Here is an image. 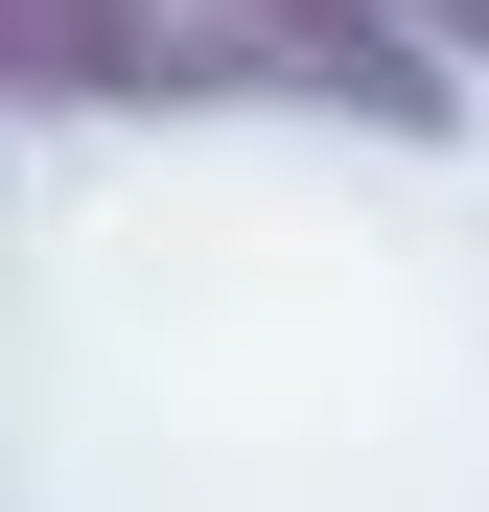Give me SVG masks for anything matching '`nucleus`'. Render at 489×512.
I'll return each instance as SVG.
<instances>
[{
    "label": "nucleus",
    "mask_w": 489,
    "mask_h": 512,
    "mask_svg": "<svg viewBox=\"0 0 489 512\" xmlns=\"http://www.w3.org/2000/svg\"><path fill=\"white\" fill-rule=\"evenodd\" d=\"M210 94H303L233 0H0V117H210Z\"/></svg>",
    "instance_id": "1"
},
{
    "label": "nucleus",
    "mask_w": 489,
    "mask_h": 512,
    "mask_svg": "<svg viewBox=\"0 0 489 512\" xmlns=\"http://www.w3.org/2000/svg\"><path fill=\"white\" fill-rule=\"evenodd\" d=\"M326 117H373V140H443L466 117V70H489V0H233Z\"/></svg>",
    "instance_id": "2"
}]
</instances>
